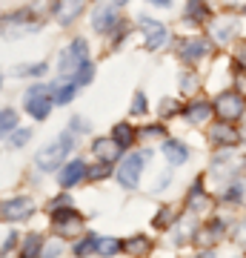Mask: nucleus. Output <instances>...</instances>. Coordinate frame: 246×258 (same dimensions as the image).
<instances>
[{
	"mask_svg": "<svg viewBox=\"0 0 246 258\" xmlns=\"http://www.w3.org/2000/svg\"><path fill=\"white\" fill-rule=\"evenodd\" d=\"M74 147V135H72V129H66V132H60V138L52 141L49 147H43L40 152L35 155V166L40 169V172H52L55 166L63 164V158L72 152Z\"/></svg>",
	"mask_w": 246,
	"mask_h": 258,
	"instance_id": "obj_1",
	"label": "nucleus"
},
{
	"mask_svg": "<svg viewBox=\"0 0 246 258\" xmlns=\"http://www.w3.org/2000/svg\"><path fill=\"white\" fill-rule=\"evenodd\" d=\"M32 32H37V20L32 18V12H15V15L0 18V35L9 40L20 35H32Z\"/></svg>",
	"mask_w": 246,
	"mask_h": 258,
	"instance_id": "obj_2",
	"label": "nucleus"
},
{
	"mask_svg": "<svg viewBox=\"0 0 246 258\" xmlns=\"http://www.w3.org/2000/svg\"><path fill=\"white\" fill-rule=\"evenodd\" d=\"M146 161H149V152H135V155L123 158V164L118 166V181L123 189H135L140 184V172H143Z\"/></svg>",
	"mask_w": 246,
	"mask_h": 258,
	"instance_id": "obj_3",
	"label": "nucleus"
},
{
	"mask_svg": "<svg viewBox=\"0 0 246 258\" xmlns=\"http://www.w3.org/2000/svg\"><path fill=\"white\" fill-rule=\"evenodd\" d=\"M52 224H55L57 235L72 238V235H77V232H80L83 218L72 210V207H60V204H57V207H52Z\"/></svg>",
	"mask_w": 246,
	"mask_h": 258,
	"instance_id": "obj_4",
	"label": "nucleus"
},
{
	"mask_svg": "<svg viewBox=\"0 0 246 258\" xmlns=\"http://www.w3.org/2000/svg\"><path fill=\"white\" fill-rule=\"evenodd\" d=\"M83 60H86V40H83V37H74L72 43H69L63 52H60V60H57V72L63 75V78H72Z\"/></svg>",
	"mask_w": 246,
	"mask_h": 258,
	"instance_id": "obj_5",
	"label": "nucleus"
},
{
	"mask_svg": "<svg viewBox=\"0 0 246 258\" xmlns=\"http://www.w3.org/2000/svg\"><path fill=\"white\" fill-rule=\"evenodd\" d=\"M212 109H215V115L220 120L232 123V120H237L246 112V101H243V95H237V92H223V95H218V101L212 103Z\"/></svg>",
	"mask_w": 246,
	"mask_h": 258,
	"instance_id": "obj_6",
	"label": "nucleus"
},
{
	"mask_svg": "<svg viewBox=\"0 0 246 258\" xmlns=\"http://www.w3.org/2000/svg\"><path fill=\"white\" fill-rule=\"evenodd\" d=\"M49 89L46 86H35V89H29L26 98H23V106L26 112L32 115L35 120H46L49 118V112H52V98H49Z\"/></svg>",
	"mask_w": 246,
	"mask_h": 258,
	"instance_id": "obj_7",
	"label": "nucleus"
},
{
	"mask_svg": "<svg viewBox=\"0 0 246 258\" xmlns=\"http://www.w3.org/2000/svg\"><path fill=\"white\" fill-rule=\"evenodd\" d=\"M140 26H143V43H146L149 52H157V49L169 40V29H166L163 23H157V20L143 18L140 20Z\"/></svg>",
	"mask_w": 246,
	"mask_h": 258,
	"instance_id": "obj_8",
	"label": "nucleus"
},
{
	"mask_svg": "<svg viewBox=\"0 0 246 258\" xmlns=\"http://www.w3.org/2000/svg\"><path fill=\"white\" fill-rule=\"evenodd\" d=\"M209 52H212V46H209V40H203V37H186L181 43V49H178L181 60H186V63H198Z\"/></svg>",
	"mask_w": 246,
	"mask_h": 258,
	"instance_id": "obj_9",
	"label": "nucleus"
},
{
	"mask_svg": "<svg viewBox=\"0 0 246 258\" xmlns=\"http://www.w3.org/2000/svg\"><path fill=\"white\" fill-rule=\"evenodd\" d=\"M0 210H3V218H6V221H26L29 215L35 212V201L26 198V195H20V198L6 201Z\"/></svg>",
	"mask_w": 246,
	"mask_h": 258,
	"instance_id": "obj_10",
	"label": "nucleus"
},
{
	"mask_svg": "<svg viewBox=\"0 0 246 258\" xmlns=\"http://www.w3.org/2000/svg\"><path fill=\"white\" fill-rule=\"evenodd\" d=\"M92 26L98 35H109L112 29L118 26V9L115 6H98L92 15Z\"/></svg>",
	"mask_w": 246,
	"mask_h": 258,
	"instance_id": "obj_11",
	"label": "nucleus"
},
{
	"mask_svg": "<svg viewBox=\"0 0 246 258\" xmlns=\"http://www.w3.org/2000/svg\"><path fill=\"white\" fill-rule=\"evenodd\" d=\"M80 12H83V0H57L52 15H55V20L60 26H69L72 20H77Z\"/></svg>",
	"mask_w": 246,
	"mask_h": 258,
	"instance_id": "obj_12",
	"label": "nucleus"
},
{
	"mask_svg": "<svg viewBox=\"0 0 246 258\" xmlns=\"http://www.w3.org/2000/svg\"><path fill=\"white\" fill-rule=\"evenodd\" d=\"M92 152L101 158V164H115L120 158V152H123V147H120L115 138H101L92 144Z\"/></svg>",
	"mask_w": 246,
	"mask_h": 258,
	"instance_id": "obj_13",
	"label": "nucleus"
},
{
	"mask_svg": "<svg viewBox=\"0 0 246 258\" xmlns=\"http://www.w3.org/2000/svg\"><path fill=\"white\" fill-rule=\"evenodd\" d=\"M209 138L215 141L218 147H237V144H240V132H237L229 120H220V123H215Z\"/></svg>",
	"mask_w": 246,
	"mask_h": 258,
	"instance_id": "obj_14",
	"label": "nucleus"
},
{
	"mask_svg": "<svg viewBox=\"0 0 246 258\" xmlns=\"http://www.w3.org/2000/svg\"><path fill=\"white\" fill-rule=\"evenodd\" d=\"M89 175V169H86V164L83 161H69L66 166H60V186H74L80 184L83 178Z\"/></svg>",
	"mask_w": 246,
	"mask_h": 258,
	"instance_id": "obj_15",
	"label": "nucleus"
},
{
	"mask_svg": "<svg viewBox=\"0 0 246 258\" xmlns=\"http://www.w3.org/2000/svg\"><path fill=\"white\" fill-rule=\"evenodd\" d=\"M235 29H237V18H235V15L215 18V23H212V37H215L218 43H226V40L235 37Z\"/></svg>",
	"mask_w": 246,
	"mask_h": 258,
	"instance_id": "obj_16",
	"label": "nucleus"
},
{
	"mask_svg": "<svg viewBox=\"0 0 246 258\" xmlns=\"http://www.w3.org/2000/svg\"><path fill=\"white\" fill-rule=\"evenodd\" d=\"M163 155L172 166H181V164L189 161V149H186V144H181V141H163Z\"/></svg>",
	"mask_w": 246,
	"mask_h": 258,
	"instance_id": "obj_17",
	"label": "nucleus"
},
{
	"mask_svg": "<svg viewBox=\"0 0 246 258\" xmlns=\"http://www.w3.org/2000/svg\"><path fill=\"white\" fill-rule=\"evenodd\" d=\"M212 115H215V109H212L209 101H195L186 106V118L192 120V123H203V120H209Z\"/></svg>",
	"mask_w": 246,
	"mask_h": 258,
	"instance_id": "obj_18",
	"label": "nucleus"
},
{
	"mask_svg": "<svg viewBox=\"0 0 246 258\" xmlns=\"http://www.w3.org/2000/svg\"><path fill=\"white\" fill-rule=\"evenodd\" d=\"M112 138L118 141L123 149L132 147V144H135V126H132V123H115V129H112Z\"/></svg>",
	"mask_w": 246,
	"mask_h": 258,
	"instance_id": "obj_19",
	"label": "nucleus"
},
{
	"mask_svg": "<svg viewBox=\"0 0 246 258\" xmlns=\"http://www.w3.org/2000/svg\"><path fill=\"white\" fill-rule=\"evenodd\" d=\"M186 204L192 207V212L203 210V207L209 204V198H206V192H203V181H195V186H192L189 195H186Z\"/></svg>",
	"mask_w": 246,
	"mask_h": 258,
	"instance_id": "obj_20",
	"label": "nucleus"
},
{
	"mask_svg": "<svg viewBox=\"0 0 246 258\" xmlns=\"http://www.w3.org/2000/svg\"><path fill=\"white\" fill-rule=\"evenodd\" d=\"M120 249L129 252V255H140V252L149 249V238L146 235H135V238H129V241H120Z\"/></svg>",
	"mask_w": 246,
	"mask_h": 258,
	"instance_id": "obj_21",
	"label": "nucleus"
},
{
	"mask_svg": "<svg viewBox=\"0 0 246 258\" xmlns=\"http://www.w3.org/2000/svg\"><path fill=\"white\" fill-rule=\"evenodd\" d=\"M192 232H195V221H192V215H183L181 221H178V227H175V241L186 244L192 238Z\"/></svg>",
	"mask_w": 246,
	"mask_h": 258,
	"instance_id": "obj_22",
	"label": "nucleus"
},
{
	"mask_svg": "<svg viewBox=\"0 0 246 258\" xmlns=\"http://www.w3.org/2000/svg\"><path fill=\"white\" fill-rule=\"evenodd\" d=\"M186 18H192V20H206L209 18L206 0H186Z\"/></svg>",
	"mask_w": 246,
	"mask_h": 258,
	"instance_id": "obj_23",
	"label": "nucleus"
},
{
	"mask_svg": "<svg viewBox=\"0 0 246 258\" xmlns=\"http://www.w3.org/2000/svg\"><path fill=\"white\" fill-rule=\"evenodd\" d=\"M74 92H77V83H74V81L66 83V86H60V89L52 92V103H55V106H66V103L74 98Z\"/></svg>",
	"mask_w": 246,
	"mask_h": 258,
	"instance_id": "obj_24",
	"label": "nucleus"
},
{
	"mask_svg": "<svg viewBox=\"0 0 246 258\" xmlns=\"http://www.w3.org/2000/svg\"><path fill=\"white\" fill-rule=\"evenodd\" d=\"M220 230H223V224H220V221L206 224V227L201 230V238H198V244H201V247H206V244H215V241L220 238Z\"/></svg>",
	"mask_w": 246,
	"mask_h": 258,
	"instance_id": "obj_25",
	"label": "nucleus"
},
{
	"mask_svg": "<svg viewBox=\"0 0 246 258\" xmlns=\"http://www.w3.org/2000/svg\"><path fill=\"white\" fill-rule=\"evenodd\" d=\"M46 69H49L46 63H23V66H15L12 72L18 78H37V75H46Z\"/></svg>",
	"mask_w": 246,
	"mask_h": 258,
	"instance_id": "obj_26",
	"label": "nucleus"
},
{
	"mask_svg": "<svg viewBox=\"0 0 246 258\" xmlns=\"http://www.w3.org/2000/svg\"><path fill=\"white\" fill-rule=\"evenodd\" d=\"M12 129H18V112L15 109H0V135H6Z\"/></svg>",
	"mask_w": 246,
	"mask_h": 258,
	"instance_id": "obj_27",
	"label": "nucleus"
},
{
	"mask_svg": "<svg viewBox=\"0 0 246 258\" xmlns=\"http://www.w3.org/2000/svg\"><path fill=\"white\" fill-rule=\"evenodd\" d=\"M72 78H74V83H77V86H86V83H92V78H95V66H92L89 60H83Z\"/></svg>",
	"mask_w": 246,
	"mask_h": 258,
	"instance_id": "obj_28",
	"label": "nucleus"
},
{
	"mask_svg": "<svg viewBox=\"0 0 246 258\" xmlns=\"http://www.w3.org/2000/svg\"><path fill=\"white\" fill-rule=\"evenodd\" d=\"M98 235H83L77 244H74V255H86V252H98Z\"/></svg>",
	"mask_w": 246,
	"mask_h": 258,
	"instance_id": "obj_29",
	"label": "nucleus"
},
{
	"mask_svg": "<svg viewBox=\"0 0 246 258\" xmlns=\"http://www.w3.org/2000/svg\"><path fill=\"white\" fill-rule=\"evenodd\" d=\"M40 252H43V238L37 232L26 235V241H23V255H40Z\"/></svg>",
	"mask_w": 246,
	"mask_h": 258,
	"instance_id": "obj_30",
	"label": "nucleus"
},
{
	"mask_svg": "<svg viewBox=\"0 0 246 258\" xmlns=\"http://www.w3.org/2000/svg\"><path fill=\"white\" fill-rule=\"evenodd\" d=\"M229 204H240L246 198V186L237 181V184H229V189H226V195H223Z\"/></svg>",
	"mask_w": 246,
	"mask_h": 258,
	"instance_id": "obj_31",
	"label": "nucleus"
},
{
	"mask_svg": "<svg viewBox=\"0 0 246 258\" xmlns=\"http://www.w3.org/2000/svg\"><path fill=\"white\" fill-rule=\"evenodd\" d=\"M98 252H101V255H115V252H120V241L101 238V241H98Z\"/></svg>",
	"mask_w": 246,
	"mask_h": 258,
	"instance_id": "obj_32",
	"label": "nucleus"
},
{
	"mask_svg": "<svg viewBox=\"0 0 246 258\" xmlns=\"http://www.w3.org/2000/svg\"><path fill=\"white\" fill-rule=\"evenodd\" d=\"M172 221H175L172 210H169V207H160V210H157V215H155V227H157V230H166Z\"/></svg>",
	"mask_w": 246,
	"mask_h": 258,
	"instance_id": "obj_33",
	"label": "nucleus"
},
{
	"mask_svg": "<svg viewBox=\"0 0 246 258\" xmlns=\"http://www.w3.org/2000/svg\"><path fill=\"white\" fill-rule=\"evenodd\" d=\"M29 141H32V129H18L12 135V147H26Z\"/></svg>",
	"mask_w": 246,
	"mask_h": 258,
	"instance_id": "obj_34",
	"label": "nucleus"
},
{
	"mask_svg": "<svg viewBox=\"0 0 246 258\" xmlns=\"http://www.w3.org/2000/svg\"><path fill=\"white\" fill-rule=\"evenodd\" d=\"M146 109H149V103H146V95H143V92H137V95H135V101H132V115H143Z\"/></svg>",
	"mask_w": 246,
	"mask_h": 258,
	"instance_id": "obj_35",
	"label": "nucleus"
},
{
	"mask_svg": "<svg viewBox=\"0 0 246 258\" xmlns=\"http://www.w3.org/2000/svg\"><path fill=\"white\" fill-rule=\"evenodd\" d=\"M178 112H181V103L178 101H163L160 103V115H163V118L166 115H178Z\"/></svg>",
	"mask_w": 246,
	"mask_h": 258,
	"instance_id": "obj_36",
	"label": "nucleus"
},
{
	"mask_svg": "<svg viewBox=\"0 0 246 258\" xmlns=\"http://www.w3.org/2000/svg\"><path fill=\"white\" fill-rule=\"evenodd\" d=\"M235 241L240 244V247H246V218L235 227Z\"/></svg>",
	"mask_w": 246,
	"mask_h": 258,
	"instance_id": "obj_37",
	"label": "nucleus"
},
{
	"mask_svg": "<svg viewBox=\"0 0 246 258\" xmlns=\"http://www.w3.org/2000/svg\"><path fill=\"white\" fill-rule=\"evenodd\" d=\"M195 86H198V81H195L192 75H183V78H181V89H183V92H192Z\"/></svg>",
	"mask_w": 246,
	"mask_h": 258,
	"instance_id": "obj_38",
	"label": "nucleus"
},
{
	"mask_svg": "<svg viewBox=\"0 0 246 258\" xmlns=\"http://www.w3.org/2000/svg\"><path fill=\"white\" fill-rule=\"evenodd\" d=\"M18 247V232H9V238L3 241V252H9V249Z\"/></svg>",
	"mask_w": 246,
	"mask_h": 258,
	"instance_id": "obj_39",
	"label": "nucleus"
},
{
	"mask_svg": "<svg viewBox=\"0 0 246 258\" xmlns=\"http://www.w3.org/2000/svg\"><path fill=\"white\" fill-rule=\"evenodd\" d=\"M143 135H146V138H157V135H163V126H160V123H155V126L143 129Z\"/></svg>",
	"mask_w": 246,
	"mask_h": 258,
	"instance_id": "obj_40",
	"label": "nucleus"
},
{
	"mask_svg": "<svg viewBox=\"0 0 246 258\" xmlns=\"http://www.w3.org/2000/svg\"><path fill=\"white\" fill-rule=\"evenodd\" d=\"M60 244H49V247H43V252H40V255H57V252H60Z\"/></svg>",
	"mask_w": 246,
	"mask_h": 258,
	"instance_id": "obj_41",
	"label": "nucleus"
},
{
	"mask_svg": "<svg viewBox=\"0 0 246 258\" xmlns=\"http://www.w3.org/2000/svg\"><path fill=\"white\" fill-rule=\"evenodd\" d=\"M237 60H240V63L246 66V43H243V46H240V49H237Z\"/></svg>",
	"mask_w": 246,
	"mask_h": 258,
	"instance_id": "obj_42",
	"label": "nucleus"
},
{
	"mask_svg": "<svg viewBox=\"0 0 246 258\" xmlns=\"http://www.w3.org/2000/svg\"><path fill=\"white\" fill-rule=\"evenodd\" d=\"M149 3H152V6H169L172 0H149Z\"/></svg>",
	"mask_w": 246,
	"mask_h": 258,
	"instance_id": "obj_43",
	"label": "nucleus"
},
{
	"mask_svg": "<svg viewBox=\"0 0 246 258\" xmlns=\"http://www.w3.org/2000/svg\"><path fill=\"white\" fill-rule=\"evenodd\" d=\"M118 3H126V0H118Z\"/></svg>",
	"mask_w": 246,
	"mask_h": 258,
	"instance_id": "obj_44",
	"label": "nucleus"
},
{
	"mask_svg": "<svg viewBox=\"0 0 246 258\" xmlns=\"http://www.w3.org/2000/svg\"><path fill=\"white\" fill-rule=\"evenodd\" d=\"M243 166H246V161H243Z\"/></svg>",
	"mask_w": 246,
	"mask_h": 258,
	"instance_id": "obj_45",
	"label": "nucleus"
}]
</instances>
